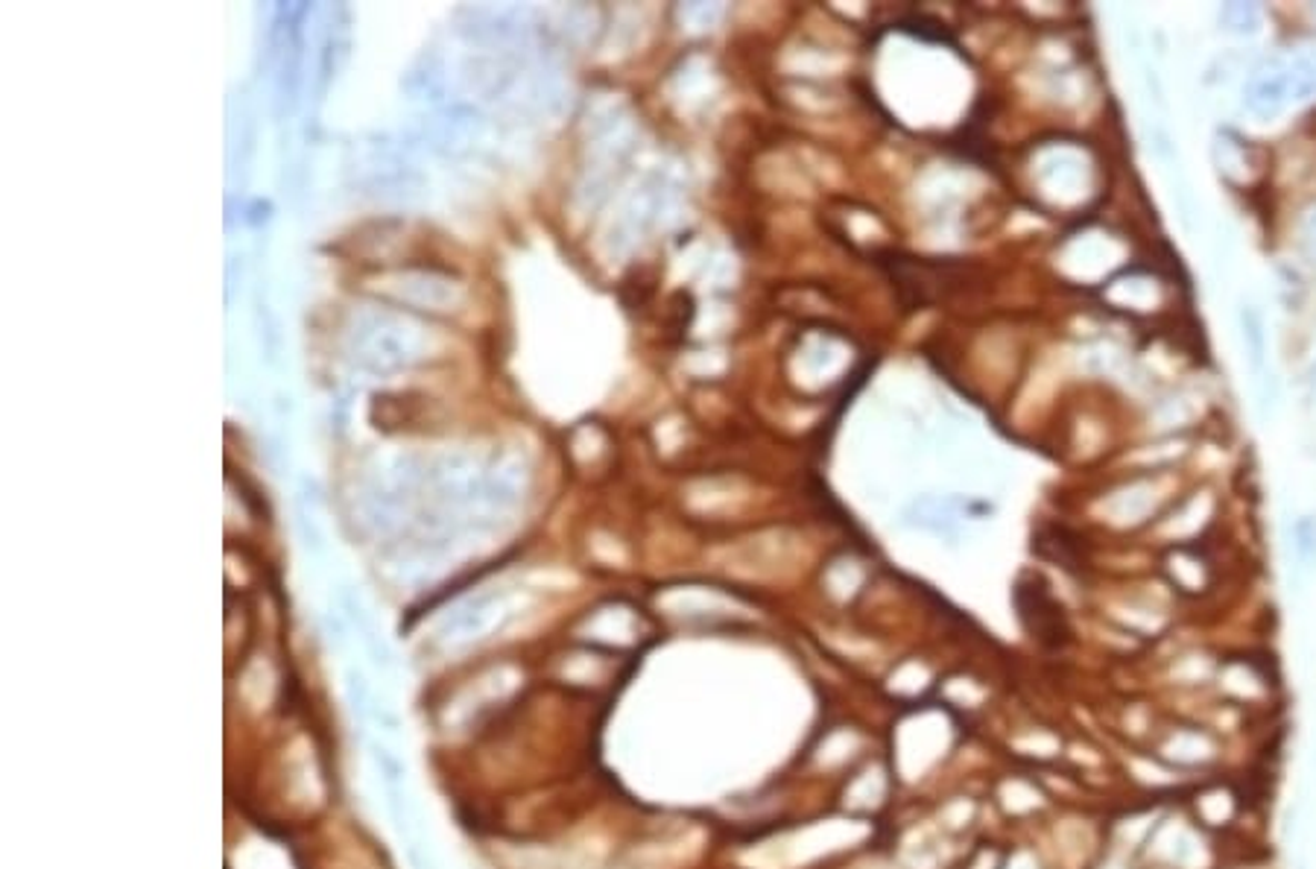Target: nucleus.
Returning <instances> with one entry per match:
<instances>
[{"label":"nucleus","instance_id":"1","mask_svg":"<svg viewBox=\"0 0 1316 869\" xmlns=\"http://www.w3.org/2000/svg\"><path fill=\"white\" fill-rule=\"evenodd\" d=\"M1293 100V82H1290V62L1273 59V62L1261 64L1258 71L1249 80L1246 89V109L1258 118H1273L1285 109Z\"/></svg>","mask_w":1316,"mask_h":869},{"label":"nucleus","instance_id":"2","mask_svg":"<svg viewBox=\"0 0 1316 869\" xmlns=\"http://www.w3.org/2000/svg\"><path fill=\"white\" fill-rule=\"evenodd\" d=\"M1223 21L1237 32H1253L1258 30L1261 16L1253 3H1232V7L1223 9Z\"/></svg>","mask_w":1316,"mask_h":869},{"label":"nucleus","instance_id":"3","mask_svg":"<svg viewBox=\"0 0 1316 869\" xmlns=\"http://www.w3.org/2000/svg\"><path fill=\"white\" fill-rule=\"evenodd\" d=\"M1296 554L1305 563H1316V522L1296 524Z\"/></svg>","mask_w":1316,"mask_h":869}]
</instances>
